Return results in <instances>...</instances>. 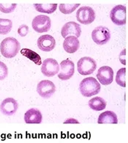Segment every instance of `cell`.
Wrapping results in <instances>:
<instances>
[{"instance_id": "9a60e30c", "label": "cell", "mask_w": 128, "mask_h": 143, "mask_svg": "<svg viewBox=\"0 0 128 143\" xmlns=\"http://www.w3.org/2000/svg\"><path fill=\"white\" fill-rule=\"evenodd\" d=\"M24 119L27 123H39L42 121V116L39 110L32 108L28 110L25 113Z\"/></svg>"}, {"instance_id": "d4e9b609", "label": "cell", "mask_w": 128, "mask_h": 143, "mask_svg": "<svg viewBox=\"0 0 128 143\" xmlns=\"http://www.w3.org/2000/svg\"><path fill=\"white\" fill-rule=\"evenodd\" d=\"M8 68L6 65L0 61V80L4 79L8 75Z\"/></svg>"}, {"instance_id": "ba28073f", "label": "cell", "mask_w": 128, "mask_h": 143, "mask_svg": "<svg viewBox=\"0 0 128 143\" xmlns=\"http://www.w3.org/2000/svg\"><path fill=\"white\" fill-rule=\"evenodd\" d=\"M60 70L59 64L55 59L48 58L44 60L41 67L42 72L48 77H52L58 73Z\"/></svg>"}, {"instance_id": "8992f818", "label": "cell", "mask_w": 128, "mask_h": 143, "mask_svg": "<svg viewBox=\"0 0 128 143\" xmlns=\"http://www.w3.org/2000/svg\"><path fill=\"white\" fill-rule=\"evenodd\" d=\"M33 29L38 33L46 32L50 29L51 21L48 16L40 15L35 17L32 22Z\"/></svg>"}, {"instance_id": "277c9868", "label": "cell", "mask_w": 128, "mask_h": 143, "mask_svg": "<svg viewBox=\"0 0 128 143\" xmlns=\"http://www.w3.org/2000/svg\"><path fill=\"white\" fill-rule=\"evenodd\" d=\"M77 20L81 23L87 25L92 23L96 17L94 9L88 6H83L80 7L76 13Z\"/></svg>"}, {"instance_id": "d6986e66", "label": "cell", "mask_w": 128, "mask_h": 143, "mask_svg": "<svg viewBox=\"0 0 128 143\" xmlns=\"http://www.w3.org/2000/svg\"><path fill=\"white\" fill-rule=\"evenodd\" d=\"M20 52L23 55L33 62L36 64L40 65L42 64L40 57L34 51L28 49L24 48L20 50Z\"/></svg>"}, {"instance_id": "7c38bea8", "label": "cell", "mask_w": 128, "mask_h": 143, "mask_svg": "<svg viewBox=\"0 0 128 143\" xmlns=\"http://www.w3.org/2000/svg\"><path fill=\"white\" fill-rule=\"evenodd\" d=\"M81 32L80 25L74 22L70 21L66 23L62 27L61 34L64 38L70 36H75L78 38L80 36Z\"/></svg>"}, {"instance_id": "3957f363", "label": "cell", "mask_w": 128, "mask_h": 143, "mask_svg": "<svg viewBox=\"0 0 128 143\" xmlns=\"http://www.w3.org/2000/svg\"><path fill=\"white\" fill-rule=\"evenodd\" d=\"M77 65L78 72L83 75L92 74L97 67L96 63L95 60L89 57L81 58L78 61Z\"/></svg>"}, {"instance_id": "5bb4252c", "label": "cell", "mask_w": 128, "mask_h": 143, "mask_svg": "<svg viewBox=\"0 0 128 143\" xmlns=\"http://www.w3.org/2000/svg\"><path fill=\"white\" fill-rule=\"evenodd\" d=\"M56 44L54 38L48 34L41 36L38 38L37 41L38 48L45 52H49L52 50L54 48Z\"/></svg>"}, {"instance_id": "484cf974", "label": "cell", "mask_w": 128, "mask_h": 143, "mask_svg": "<svg viewBox=\"0 0 128 143\" xmlns=\"http://www.w3.org/2000/svg\"><path fill=\"white\" fill-rule=\"evenodd\" d=\"M29 31L28 26L25 25L20 26L18 29V34L22 37L25 36L28 33Z\"/></svg>"}, {"instance_id": "ffe728a7", "label": "cell", "mask_w": 128, "mask_h": 143, "mask_svg": "<svg viewBox=\"0 0 128 143\" xmlns=\"http://www.w3.org/2000/svg\"><path fill=\"white\" fill-rule=\"evenodd\" d=\"M57 5V4H33L35 9L38 11L48 14L54 12L56 9Z\"/></svg>"}, {"instance_id": "7402d4cb", "label": "cell", "mask_w": 128, "mask_h": 143, "mask_svg": "<svg viewBox=\"0 0 128 143\" xmlns=\"http://www.w3.org/2000/svg\"><path fill=\"white\" fill-rule=\"evenodd\" d=\"M80 5V4H60L59 6L60 11L64 14H70L73 11Z\"/></svg>"}, {"instance_id": "52a82bcc", "label": "cell", "mask_w": 128, "mask_h": 143, "mask_svg": "<svg viewBox=\"0 0 128 143\" xmlns=\"http://www.w3.org/2000/svg\"><path fill=\"white\" fill-rule=\"evenodd\" d=\"M126 7L121 5H117L111 10L110 17L112 22L118 25H122L126 23Z\"/></svg>"}, {"instance_id": "30bf717a", "label": "cell", "mask_w": 128, "mask_h": 143, "mask_svg": "<svg viewBox=\"0 0 128 143\" xmlns=\"http://www.w3.org/2000/svg\"><path fill=\"white\" fill-rule=\"evenodd\" d=\"M60 71L58 77L62 80H67L73 75L74 65L72 61L67 59L62 61L60 63Z\"/></svg>"}, {"instance_id": "5b68a950", "label": "cell", "mask_w": 128, "mask_h": 143, "mask_svg": "<svg viewBox=\"0 0 128 143\" xmlns=\"http://www.w3.org/2000/svg\"><path fill=\"white\" fill-rule=\"evenodd\" d=\"M92 37L94 41L98 45H102L106 43L110 40V31L106 27L99 26L95 28L92 33Z\"/></svg>"}, {"instance_id": "6da1fadb", "label": "cell", "mask_w": 128, "mask_h": 143, "mask_svg": "<svg viewBox=\"0 0 128 143\" xmlns=\"http://www.w3.org/2000/svg\"><path fill=\"white\" fill-rule=\"evenodd\" d=\"M20 43L12 37H7L1 43L0 50L1 53L4 57L11 58L15 57L20 49Z\"/></svg>"}, {"instance_id": "7a4b0ae2", "label": "cell", "mask_w": 128, "mask_h": 143, "mask_svg": "<svg viewBox=\"0 0 128 143\" xmlns=\"http://www.w3.org/2000/svg\"><path fill=\"white\" fill-rule=\"evenodd\" d=\"M101 87L100 84L96 79L92 77L84 79L79 85L81 93L84 96L87 97L98 94Z\"/></svg>"}, {"instance_id": "603a6c76", "label": "cell", "mask_w": 128, "mask_h": 143, "mask_svg": "<svg viewBox=\"0 0 128 143\" xmlns=\"http://www.w3.org/2000/svg\"><path fill=\"white\" fill-rule=\"evenodd\" d=\"M126 68H123L119 69L117 71L116 78V81L120 86L125 87V74Z\"/></svg>"}, {"instance_id": "2e32d148", "label": "cell", "mask_w": 128, "mask_h": 143, "mask_svg": "<svg viewBox=\"0 0 128 143\" xmlns=\"http://www.w3.org/2000/svg\"><path fill=\"white\" fill-rule=\"evenodd\" d=\"M80 47L79 41L77 38L73 36H68L65 38L63 43L64 50L68 53H73L76 52Z\"/></svg>"}, {"instance_id": "44dd1931", "label": "cell", "mask_w": 128, "mask_h": 143, "mask_svg": "<svg viewBox=\"0 0 128 143\" xmlns=\"http://www.w3.org/2000/svg\"><path fill=\"white\" fill-rule=\"evenodd\" d=\"M12 27V21L7 19L0 18V34L5 35L11 31Z\"/></svg>"}, {"instance_id": "8fae6325", "label": "cell", "mask_w": 128, "mask_h": 143, "mask_svg": "<svg viewBox=\"0 0 128 143\" xmlns=\"http://www.w3.org/2000/svg\"><path fill=\"white\" fill-rule=\"evenodd\" d=\"M96 76L102 84L104 85H109L113 81L114 71L109 66H102L98 70Z\"/></svg>"}, {"instance_id": "4fadbf2b", "label": "cell", "mask_w": 128, "mask_h": 143, "mask_svg": "<svg viewBox=\"0 0 128 143\" xmlns=\"http://www.w3.org/2000/svg\"><path fill=\"white\" fill-rule=\"evenodd\" d=\"M18 107L17 101L11 97L6 98L2 102L0 105V109L3 114L7 115H11L16 111Z\"/></svg>"}, {"instance_id": "ac0fdd59", "label": "cell", "mask_w": 128, "mask_h": 143, "mask_svg": "<svg viewBox=\"0 0 128 143\" xmlns=\"http://www.w3.org/2000/svg\"><path fill=\"white\" fill-rule=\"evenodd\" d=\"M88 104L89 107L93 110L100 111L106 108V103L102 98L96 96L90 100Z\"/></svg>"}, {"instance_id": "9c48e42d", "label": "cell", "mask_w": 128, "mask_h": 143, "mask_svg": "<svg viewBox=\"0 0 128 143\" xmlns=\"http://www.w3.org/2000/svg\"><path fill=\"white\" fill-rule=\"evenodd\" d=\"M56 87L54 83L48 80L40 81L38 84L37 91L42 97L48 98L50 97L54 93Z\"/></svg>"}, {"instance_id": "cb8c5ba5", "label": "cell", "mask_w": 128, "mask_h": 143, "mask_svg": "<svg viewBox=\"0 0 128 143\" xmlns=\"http://www.w3.org/2000/svg\"><path fill=\"white\" fill-rule=\"evenodd\" d=\"M17 4H0V11L5 13H11L16 8Z\"/></svg>"}, {"instance_id": "e0dca14e", "label": "cell", "mask_w": 128, "mask_h": 143, "mask_svg": "<svg viewBox=\"0 0 128 143\" xmlns=\"http://www.w3.org/2000/svg\"><path fill=\"white\" fill-rule=\"evenodd\" d=\"M98 123L99 124H117L118 123L117 116L112 111H106L102 113L99 115L98 119Z\"/></svg>"}]
</instances>
